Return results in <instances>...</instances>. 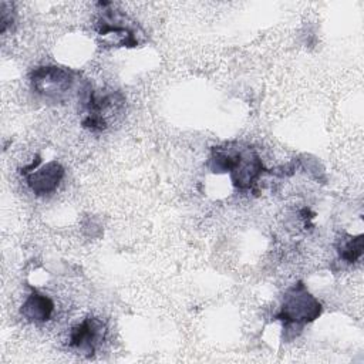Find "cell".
I'll return each mask as SVG.
<instances>
[{
    "instance_id": "obj_1",
    "label": "cell",
    "mask_w": 364,
    "mask_h": 364,
    "mask_svg": "<svg viewBox=\"0 0 364 364\" xmlns=\"http://www.w3.org/2000/svg\"><path fill=\"white\" fill-rule=\"evenodd\" d=\"M323 311L321 303L309 291L303 282H296L283 294L280 309L274 318L283 323L286 331L301 330L304 324L313 323Z\"/></svg>"
},
{
    "instance_id": "obj_2",
    "label": "cell",
    "mask_w": 364,
    "mask_h": 364,
    "mask_svg": "<svg viewBox=\"0 0 364 364\" xmlns=\"http://www.w3.org/2000/svg\"><path fill=\"white\" fill-rule=\"evenodd\" d=\"M78 73L60 65L37 67L30 74L31 90L50 102H63L73 91Z\"/></svg>"
},
{
    "instance_id": "obj_3",
    "label": "cell",
    "mask_w": 364,
    "mask_h": 364,
    "mask_svg": "<svg viewBox=\"0 0 364 364\" xmlns=\"http://www.w3.org/2000/svg\"><path fill=\"white\" fill-rule=\"evenodd\" d=\"M263 173H269V169L262 162L256 149L250 145L239 144L235 165L229 172L232 185L239 191L253 189Z\"/></svg>"
},
{
    "instance_id": "obj_4",
    "label": "cell",
    "mask_w": 364,
    "mask_h": 364,
    "mask_svg": "<svg viewBox=\"0 0 364 364\" xmlns=\"http://www.w3.org/2000/svg\"><path fill=\"white\" fill-rule=\"evenodd\" d=\"M105 336V324L92 316L85 317L70 331V347L85 357H92Z\"/></svg>"
},
{
    "instance_id": "obj_5",
    "label": "cell",
    "mask_w": 364,
    "mask_h": 364,
    "mask_svg": "<svg viewBox=\"0 0 364 364\" xmlns=\"http://www.w3.org/2000/svg\"><path fill=\"white\" fill-rule=\"evenodd\" d=\"M31 192L37 196L53 193L64 178V168L57 161H50L43 166L23 172Z\"/></svg>"
},
{
    "instance_id": "obj_6",
    "label": "cell",
    "mask_w": 364,
    "mask_h": 364,
    "mask_svg": "<svg viewBox=\"0 0 364 364\" xmlns=\"http://www.w3.org/2000/svg\"><path fill=\"white\" fill-rule=\"evenodd\" d=\"M102 11L104 13L98 24V34L100 36L114 34L119 38L121 47H136L138 38L135 36V31L125 21V17L117 10L104 9Z\"/></svg>"
},
{
    "instance_id": "obj_7",
    "label": "cell",
    "mask_w": 364,
    "mask_h": 364,
    "mask_svg": "<svg viewBox=\"0 0 364 364\" xmlns=\"http://www.w3.org/2000/svg\"><path fill=\"white\" fill-rule=\"evenodd\" d=\"M20 311L23 317L27 318L28 321L41 323L47 321L51 317L54 311V303L47 294L31 287V291L21 304Z\"/></svg>"
},
{
    "instance_id": "obj_8",
    "label": "cell",
    "mask_w": 364,
    "mask_h": 364,
    "mask_svg": "<svg viewBox=\"0 0 364 364\" xmlns=\"http://www.w3.org/2000/svg\"><path fill=\"white\" fill-rule=\"evenodd\" d=\"M237 142H226L223 145L213 146L210 151V156L206 162V166L213 173H228L235 165L236 154H237Z\"/></svg>"
},
{
    "instance_id": "obj_9",
    "label": "cell",
    "mask_w": 364,
    "mask_h": 364,
    "mask_svg": "<svg viewBox=\"0 0 364 364\" xmlns=\"http://www.w3.org/2000/svg\"><path fill=\"white\" fill-rule=\"evenodd\" d=\"M337 253L341 260L347 263H354L363 256L364 250V236L363 235H347L344 233L336 243Z\"/></svg>"
}]
</instances>
